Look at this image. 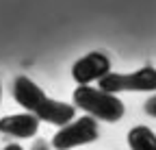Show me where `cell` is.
Masks as SVG:
<instances>
[{
	"mask_svg": "<svg viewBox=\"0 0 156 150\" xmlns=\"http://www.w3.org/2000/svg\"><path fill=\"white\" fill-rule=\"evenodd\" d=\"M13 98L28 113H33L39 122H48V124H54V126H63L69 120H74V115H76L74 104L48 98L46 91L35 81L24 76V74H20L13 81Z\"/></svg>",
	"mask_w": 156,
	"mask_h": 150,
	"instance_id": "cell-1",
	"label": "cell"
},
{
	"mask_svg": "<svg viewBox=\"0 0 156 150\" xmlns=\"http://www.w3.org/2000/svg\"><path fill=\"white\" fill-rule=\"evenodd\" d=\"M74 104L83 109L93 120H102L108 124L119 122L126 113V107L117 98V93H108L100 87H89V85H78L74 89Z\"/></svg>",
	"mask_w": 156,
	"mask_h": 150,
	"instance_id": "cell-2",
	"label": "cell"
},
{
	"mask_svg": "<svg viewBox=\"0 0 156 150\" xmlns=\"http://www.w3.org/2000/svg\"><path fill=\"white\" fill-rule=\"evenodd\" d=\"M98 87L108 93L119 91H156V68L145 65L141 70H134L128 74L108 72L98 81Z\"/></svg>",
	"mask_w": 156,
	"mask_h": 150,
	"instance_id": "cell-3",
	"label": "cell"
},
{
	"mask_svg": "<svg viewBox=\"0 0 156 150\" xmlns=\"http://www.w3.org/2000/svg\"><path fill=\"white\" fill-rule=\"evenodd\" d=\"M100 137V126L91 115H83L78 120H69L54 133L52 146L54 150H72L85 144H93Z\"/></svg>",
	"mask_w": 156,
	"mask_h": 150,
	"instance_id": "cell-4",
	"label": "cell"
},
{
	"mask_svg": "<svg viewBox=\"0 0 156 150\" xmlns=\"http://www.w3.org/2000/svg\"><path fill=\"white\" fill-rule=\"evenodd\" d=\"M111 72V59L104 52H89L72 65V79L78 85H91Z\"/></svg>",
	"mask_w": 156,
	"mask_h": 150,
	"instance_id": "cell-5",
	"label": "cell"
},
{
	"mask_svg": "<svg viewBox=\"0 0 156 150\" xmlns=\"http://www.w3.org/2000/svg\"><path fill=\"white\" fill-rule=\"evenodd\" d=\"M0 133L9 135V137H17V139H30L37 137L39 133V120L33 113H15V115H7L0 120Z\"/></svg>",
	"mask_w": 156,
	"mask_h": 150,
	"instance_id": "cell-6",
	"label": "cell"
},
{
	"mask_svg": "<svg viewBox=\"0 0 156 150\" xmlns=\"http://www.w3.org/2000/svg\"><path fill=\"white\" fill-rule=\"evenodd\" d=\"M126 139L130 150H156V135L150 126H132Z\"/></svg>",
	"mask_w": 156,
	"mask_h": 150,
	"instance_id": "cell-7",
	"label": "cell"
},
{
	"mask_svg": "<svg viewBox=\"0 0 156 150\" xmlns=\"http://www.w3.org/2000/svg\"><path fill=\"white\" fill-rule=\"evenodd\" d=\"M143 111L150 115V118H156V93H152V96L145 100V104H143Z\"/></svg>",
	"mask_w": 156,
	"mask_h": 150,
	"instance_id": "cell-8",
	"label": "cell"
},
{
	"mask_svg": "<svg viewBox=\"0 0 156 150\" xmlns=\"http://www.w3.org/2000/svg\"><path fill=\"white\" fill-rule=\"evenodd\" d=\"M30 150H50V144L46 139H41V137H37V139H33Z\"/></svg>",
	"mask_w": 156,
	"mask_h": 150,
	"instance_id": "cell-9",
	"label": "cell"
},
{
	"mask_svg": "<svg viewBox=\"0 0 156 150\" xmlns=\"http://www.w3.org/2000/svg\"><path fill=\"white\" fill-rule=\"evenodd\" d=\"M2 150H24V148L20 146V144H9V146H5Z\"/></svg>",
	"mask_w": 156,
	"mask_h": 150,
	"instance_id": "cell-10",
	"label": "cell"
},
{
	"mask_svg": "<svg viewBox=\"0 0 156 150\" xmlns=\"http://www.w3.org/2000/svg\"><path fill=\"white\" fill-rule=\"evenodd\" d=\"M0 98H2V87H0Z\"/></svg>",
	"mask_w": 156,
	"mask_h": 150,
	"instance_id": "cell-11",
	"label": "cell"
}]
</instances>
